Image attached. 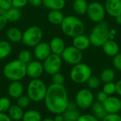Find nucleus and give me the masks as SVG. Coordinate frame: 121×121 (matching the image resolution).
I'll list each match as a JSON object with an SVG mask.
<instances>
[{"mask_svg":"<svg viewBox=\"0 0 121 121\" xmlns=\"http://www.w3.org/2000/svg\"><path fill=\"white\" fill-rule=\"evenodd\" d=\"M45 105L47 109L54 114H62L68 104V94L63 85L52 83L48 87L45 97Z\"/></svg>","mask_w":121,"mask_h":121,"instance_id":"nucleus-1","label":"nucleus"},{"mask_svg":"<svg viewBox=\"0 0 121 121\" xmlns=\"http://www.w3.org/2000/svg\"><path fill=\"white\" fill-rule=\"evenodd\" d=\"M60 26L64 34L72 38L83 34L85 31L84 22L74 16H65Z\"/></svg>","mask_w":121,"mask_h":121,"instance_id":"nucleus-2","label":"nucleus"},{"mask_svg":"<svg viewBox=\"0 0 121 121\" xmlns=\"http://www.w3.org/2000/svg\"><path fill=\"white\" fill-rule=\"evenodd\" d=\"M3 74L11 81H20L26 76V64L18 59L11 61L4 66Z\"/></svg>","mask_w":121,"mask_h":121,"instance_id":"nucleus-3","label":"nucleus"},{"mask_svg":"<svg viewBox=\"0 0 121 121\" xmlns=\"http://www.w3.org/2000/svg\"><path fill=\"white\" fill-rule=\"evenodd\" d=\"M91 44L95 47L102 45L111 39V31L108 24L104 21L97 23L91 29L89 36Z\"/></svg>","mask_w":121,"mask_h":121,"instance_id":"nucleus-4","label":"nucleus"},{"mask_svg":"<svg viewBox=\"0 0 121 121\" xmlns=\"http://www.w3.org/2000/svg\"><path fill=\"white\" fill-rule=\"evenodd\" d=\"M48 87L39 78L33 79L28 85L27 96L33 102H40L45 99Z\"/></svg>","mask_w":121,"mask_h":121,"instance_id":"nucleus-5","label":"nucleus"},{"mask_svg":"<svg viewBox=\"0 0 121 121\" xmlns=\"http://www.w3.org/2000/svg\"><path fill=\"white\" fill-rule=\"evenodd\" d=\"M91 76L92 71L90 66L82 62L74 65L70 71V78L72 81L78 84L86 83Z\"/></svg>","mask_w":121,"mask_h":121,"instance_id":"nucleus-6","label":"nucleus"},{"mask_svg":"<svg viewBox=\"0 0 121 121\" xmlns=\"http://www.w3.org/2000/svg\"><path fill=\"white\" fill-rule=\"evenodd\" d=\"M43 31L37 26L27 28L22 35L21 42L26 46L34 47L39 44L43 39Z\"/></svg>","mask_w":121,"mask_h":121,"instance_id":"nucleus-7","label":"nucleus"},{"mask_svg":"<svg viewBox=\"0 0 121 121\" xmlns=\"http://www.w3.org/2000/svg\"><path fill=\"white\" fill-rule=\"evenodd\" d=\"M104 6L98 1H93L88 5L86 14L88 18L94 23H99L104 20L106 16Z\"/></svg>","mask_w":121,"mask_h":121,"instance_id":"nucleus-8","label":"nucleus"},{"mask_svg":"<svg viewBox=\"0 0 121 121\" xmlns=\"http://www.w3.org/2000/svg\"><path fill=\"white\" fill-rule=\"evenodd\" d=\"M43 65L44 71L48 75L52 76L60 71L62 65V58L60 55L51 53V54L43 61Z\"/></svg>","mask_w":121,"mask_h":121,"instance_id":"nucleus-9","label":"nucleus"},{"mask_svg":"<svg viewBox=\"0 0 121 121\" xmlns=\"http://www.w3.org/2000/svg\"><path fill=\"white\" fill-rule=\"evenodd\" d=\"M62 60L70 65H76L82 62L83 54L82 51L73 46L65 47V50L60 55Z\"/></svg>","mask_w":121,"mask_h":121,"instance_id":"nucleus-10","label":"nucleus"},{"mask_svg":"<svg viewBox=\"0 0 121 121\" xmlns=\"http://www.w3.org/2000/svg\"><path fill=\"white\" fill-rule=\"evenodd\" d=\"M94 98V95L90 90L83 88L79 91L77 93L75 103H77V107L82 109H87L93 104Z\"/></svg>","mask_w":121,"mask_h":121,"instance_id":"nucleus-11","label":"nucleus"},{"mask_svg":"<svg viewBox=\"0 0 121 121\" xmlns=\"http://www.w3.org/2000/svg\"><path fill=\"white\" fill-rule=\"evenodd\" d=\"M43 71V65L38 60L31 61L26 64V76L32 79L38 78Z\"/></svg>","mask_w":121,"mask_h":121,"instance_id":"nucleus-12","label":"nucleus"},{"mask_svg":"<svg viewBox=\"0 0 121 121\" xmlns=\"http://www.w3.org/2000/svg\"><path fill=\"white\" fill-rule=\"evenodd\" d=\"M102 104L107 113H118L121 110V100L116 96H108Z\"/></svg>","mask_w":121,"mask_h":121,"instance_id":"nucleus-13","label":"nucleus"},{"mask_svg":"<svg viewBox=\"0 0 121 121\" xmlns=\"http://www.w3.org/2000/svg\"><path fill=\"white\" fill-rule=\"evenodd\" d=\"M51 49L49 44L40 41L34 46V56L40 61H44L51 54Z\"/></svg>","mask_w":121,"mask_h":121,"instance_id":"nucleus-14","label":"nucleus"},{"mask_svg":"<svg viewBox=\"0 0 121 121\" xmlns=\"http://www.w3.org/2000/svg\"><path fill=\"white\" fill-rule=\"evenodd\" d=\"M106 12L116 18L121 14V0H105Z\"/></svg>","mask_w":121,"mask_h":121,"instance_id":"nucleus-15","label":"nucleus"},{"mask_svg":"<svg viewBox=\"0 0 121 121\" xmlns=\"http://www.w3.org/2000/svg\"><path fill=\"white\" fill-rule=\"evenodd\" d=\"M101 47L103 48L104 53L110 57L115 56L117 53H119V51H120L118 44L111 39H109L108 40H107L102 45Z\"/></svg>","mask_w":121,"mask_h":121,"instance_id":"nucleus-16","label":"nucleus"},{"mask_svg":"<svg viewBox=\"0 0 121 121\" xmlns=\"http://www.w3.org/2000/svg\"><path fill=\"white\" fill-rule=\"evenodd\" d=\"M23 86L19 81H11L8 88V93L12 98L17 99L23 93Z\"/></svg>","mask_w":121,"mask_h":121,"instance_id":"nucleus-17","label":"nucleus"},{"mask_svg":"<svg viewBox=\"0 0 121 121\" xmlns=\"http://www.w3.org/2000/svg\"><path fill=\"white\" fill-rule=\"evenodd\" d=\"M90 45H91V42L89 36L84 35V34L73 38L72 46L80 51H84L87 49L90 46Z\"/></svg>","mask_w":121,"mask_h":121,"instance_id":"nucleus-18","label":"nucleus"},{"mask_svg":"<svg viewBox=\"0 0 121 121\" xmlns=\"http://www.w3.org/2000/svg\"><path fill=\"white\" fill-rule=\"evenodd\" d=\"M49 45L51 49V52L57 55H61L66 47L64 40L58 36L52 38Z\"/></svg>","mask_w":121,"mask_h":121,"instance_id":"nucleus-19","label":"nucleus"},{"mask_svg":"<svg viewBox=\"0 0 121 121\" xmlns=\"http://www.w3.org/2000/svg\"><path fill=\"white\" fill-rule=\"evenodd\" d=\"M65 18L61 10H50L48 14V20L52 25H60Z\"/></svg>","mask_w":121,"mask_h":121,"instance_id":"nucleus-20","label":"nucleus"},{"mask_svg":"<svg viewBox=\"0 0 121 121\" xmlns=\"http://www.w3.org/2000/svg\"><path fill=\"white\" fill-rule=\"evenodd\" d=\"M23 33L17 27H11L6 31L8 40L12 43H18L21 41Z\"/></svg>","mask_w":121,"mask_h":121,"instance_id":"nucleus-21","label":"nucleus"},{"mask_svg":"<svg viewBox=\"0 0 121 121\" xmlns=\"http://www.w3.org/2000/svg\"><path fill=\"white\" fill-rule=\"evenodd\" d=\"M65 4L66 0H43V5L50 10H62Z\"/></svg>","mask_w":121,"mask_h":121,"instance_id":"nucleus-22","label":"nucleus"},{"mask_svg":"<svg viewBox=\"0 0 121 121\" xmlns=\"http://www.w3.org/2000/svg\"><path fill=\"white\" fill-rule=\"evenodd\" d=\"M86 0H73V9L78 15H84L86 13L88 8Z\"/></svg>","mask_w":121,"mask_h":121,"instance_id":"nucleus-23","label":"nucleus"},{"mask_svg":"<svg viewBox=\"0 0 121 121\" xmlns=\"http://www.w3.org/2000/svg\"><path fill=\"white\" fill-rule=\"evenodd\" d=\"M9 116L11 118V120L14 121H20L22 120L23 116V108H21L20 106L16 105H11L8 110Z\"/></svg>","mask_w":121,"mask_h":121,"instance_id":"nucleus-24","label":"nucleus"},{"mask_svg":"<svg viewBox=\"0 0 121 121\" xmlns=\"http://www.w3.org/2000/svg\"><path fill=\"white\" fill-rule=\"evenodd\" d=\"M91 108L94 116L99 120H102L107 115V112L106 111L101 103H99L98 101L93 103V104L91 105Z\"/></svg>","mask_w":121,"mask_h":121,"instance_id":"nucleus-25","label":"nucleus"},{"mask_svg":"<svg viewBox=\"0 0 121 121\" xmlns=\"http://www.w3.org/2000/svg\"><path fill=\"white\" fill-rule=\"evenodd\" d=\"M6 15L8 21L16 22L21 17V13L19 9L11 6L9 9L6 11Z\"/></svg>","mask_w":121,"mask_h":121,"instance_id":"nucleus-26","label":"nucleus"},{"mask_svg":"<svg viewBox=\"0 0 121 121\" xmlns=\"http://www.w3.org/2000/svg\"><path fill=\"white\" fill-rule=\"evenodd\" d=\"M12 51V46L9 41L5 40L0 41V59H4L9 56Z\"/></svg>","mask_w":121,"mask_h":121,"instance_id":"nucleus-27","label":"nucleus"},{"mask_svg":"<svg viewBox=\"0 0 121 121\" xmlns=\"http://www.w3.org/2000/svg\"><path fill=\"white\" fill-rule=\"evenodd\" d=\"M115 78H116V73L111 68H106L103 70L100 76V80L104 83L113 82Z\"/></svg>","mask_w":121,"mask_h":121,"instance_id":"nucleus-28","label":"nucleus"},{"mask_svg":"<svg viewBox=\"0 0 121 121\" xmlns=\"http://www.w3.org/2000/svg\"><path fill=\"white\" fill-rule=\"evenodd\" d=\"M23 121H41V114L35 110H29L23 113Z\"/></svg>","mask_w":121,"mask_h":121,"instance_id":"nucleus-29","label":"nucleus"},{"mask_svg":"<svg viewBox=\"0 0 121 121\" xmlns=\"http://www.w3.org/2000/svg\"><path fill=\"white\" fill-rule=\"evenodd\" d=\"M18 59L26 64H28L32 61V55L30 51L27 49H23L20 51L18 55Z\"/></svg>","mask_w":121,"mask_h":121,"instance_id":"nucleus-30","label":"nucleus"},{"mask_svg":"<svg viewBox=\"0 0 121 121\" xmlns=\"http://www.w3.org/2000/svg\"><path fill=\"white\" fill-rule=\"evenodd\" d=\"M63 117L65 120L71 121H77L79 117V113L78 110H66L63 113Z\"/></svg>","mask_w":121,"mask_h":121,"instance_id":"nucleus-31","label":"nucleus"},{"mask_svg":"<svg viewBox=\"0 0 121 121\" xmlns=\"http://www.w3.org/2000/svg\"><path fill=\"white\" fill-rule=\"evenodd\" d=\"M100 79L97 76H91L86 81L87 86L91 89H96L100 86Z\"/></svg>","mask_w":121,"mask_h":121,"instance_id":"nucleus-32","label":"nucleus"},{"mask_svg":"<svg viewBox=\"0 0 121 121\" xmlns=\"http://www.w3.org/2000/svg\"><path fill=\"white\" fill-rule=\"evenodd\" d=\"M102 91L104 92H105L108 96H111V95L114 94L116 92V83H114L113 82L104 83Z\"/></svg>","mask_w":121,"mask_h":121,"instance_id":"nucleus-33","label":"nucleus"},{"mask_svg":"<svg viewBox=\"0 0 121 121\" xmlns=\"http://www.w3.org/2000/svg\"><path fill=\"white\" fill-rule=\"evenodd\" d=\"M30 99L28 98V96L26 95H22L19 98H17V105L20 106L21 108H27L30 103Z\"/></svg>","mask_w":121,"mask_h":121,"instance_id":"nucleus-34","label":"nucleus"},{"mask_svg":"<svg viewBox=\"0 0 121 121\" xmlns=\"http://www.w3.org/2000/svg\"><path fill=\"white\" fill-rule=\"evenodd\" d=\"M11 106V101L6 97L0 98V113H5Z\"/></svg>","mask_w":121,"mask_h":121,"instance_id":"nucleus-35","label":"nucleus"},{"mask_svg":"<svg viewBox=\"0 0 121 121\" xmlns=\"http://www.w3.org/2000/svg\"><path fill=\"white\" fill-rule=\"evenodd\" d=\"M52 83H54V84L63 85V83L65 82V77H64L63 74H62L59 71V72L55 73L53 75H52Z\"/></svg>","mask_w":121,"mask_h":121,"instance_id":"nucleus-36","label":"nucleus"},{"mask_svg":"<svg viewBox=\"0 0 121 121\" xmlns=\"http://www.w3.org/2000/svg\"><path fill=\"white\" fill-rule=\"evenodd\" d=\"M8 21L6 15V11L0 9V31L3 30L6 26Z\"/></svg>","mask_w":121,"mask_h":121,"instance_id":"nucleus-37","label":"nucleus"},{"mask_svg":"<svg viewBox=\"0 0 121 121\" xmlns=\"http://www.w3.org/2000/svg\"><path fill=\"white\" fill-rule=\"evenodd\" d=\"M113 65L116 70L121 71V52H119L115 56H113Z\"/></svg>","mask_w":121,"mask_h":121,"instance_id":"nucleus-38","label":"nucleus"},{"mask_svg":"<svg viewBox=\"0 0 121 121\" xmlns=\"http://www.w3.org/2000/svg\"><path fill=\"white\" fill-rule=\"evenodd\" d=\"M102 121H121V117L118 113H107Z\"/></svg>","mask_w":121,"mask_h":121,"instance_id":"nucleus-39","label":"nucleus"},{"mask_svg":"<svg viewBox=\"0 0 121 121\" xmlns=\"http://www.w3.org/2000/svg\"><path fill=\"white\" fill-rule=\"evenodd\" d=\"M77 121H99V120L97 118H96L94 115L84 114L79 116L78 120Z\"/></svg>","mask_w":121,"mask_h":121,"instance_id":"nucleus-40","label":"nucleus"},{"mask_svg":"<svg viewBox=\"0 0 121 121\" xmlns=\"http://www.w3.org/2000/svg\"><path fill=\"white\" fill-rule=\"evenodd\" d=\"M27 4L28 0H12V6L19 9L26 6Z\"/></svg>","mask_w":121,"mask_h":121,"instance_id":"nucleus-41","label":"nucleus"},{"mask_svg":"<svg viewBox=\"0 0 121 121\" xmlns=\"http://www.w3.org/2000/svg\"><path fill=\"white\" fill-rule=\"evenodd\" d=\"M12 6V0H0V9L7 11Z\"/></svg>","mask_w":121,"mask_h":121,"instance_id":"nucleus-42","label":"nucleus"},{"mask_svg":"<svg viewBox=\"0 0 121 121\" xmlns=\"http://www.w3.org/2000/svg\"><path fill=\"white\" fill-rule=\"evenodd\" d=\"M108 96L105 92H104L103 91H101L96 95V100H97L98 102L103 103L104 102V101L108 98Z\"/></svg>","mask_w":121,"mask_h":121,"instance_id":"nucleus-43","label":"nucleus"},{"mask_svg":"<svg viewBox=\"0 0 121 121\" xmlns=\"http://www.w3.org/2000/svg\"><path fill=\"white\" fill-rule=\"evenodd\" d=\"M28 3L33 6L38 7L43 4V0H28Z\"/></svg>","mask_w":121,"mask_h":121,"instance_id":"nucleus-44","label":"nucleus"},{"mask_svg":"<svg viewBox=\"0 0 121 121\" xmlns=\"http://www.w3.org/2000/svg\"><path fill=\"white\" fill-rule=\"evenodd\" d=\"M77 105L75 102H68L66 110H77Z\"/></svg>","mask_w":121,"mask_h":121,"instance_id":"nucleus-45","label":"nucleus"},{"mask_svg":"<svg viewBox=\"0 0 121 121\" xmlns=\"http://www.w3.org/2000/svg\"><path fill=\"white\" fill-rule=\"evenodd\" d=\"M0 121H11V118L5 113H0Z\"/></svg>","mask_w":121,"mask_h":121,"instance_id":"nucleus-46","label":"nucleus"},{"mask_svg":"<svg viewBox=\"0 0 121 121\" xmlns=\"http://www.w3.org/2000/svg\"><path fill=\"white\" fill-rule=\"evenodd\" d=\"M116 93L121 97V79L117 81V83H116Z\"/></svg>","mask_w":121,"mask_h":121,"instance_id":"nucleus-47","label":"nucleus"},{"mask_svg":"<svg viewBox=\"0 0 121 121\" xmlns=\"http://www.w3.org/2000/svg\"><path fill=\"white\" fill-rule=\"evenodd\" d=\"M55 121H63L65 120L63 115L62 114H56V116L54 118Z\"/></svg>","mask_w":121,"mask_h":121,"instance_id":"nucleus-48","label":"nucleus"},{"mask_svg":"<svg viewBox=\"0 0 121 121\" xmlns=\"http://www.w3.org/2000/svg\"><path fill=\"white\" fill-rule=\"evenodd\" d=\"M116 22H117L119 25H121V14L116 17Z\"/></svg>","mask_w":121,"mask_h":121,"instance_id":"nucleus-49","label":"nucleus"},{"mask_svg":"<svg viewBox=\"0 0 121 121\" xmlns=\"http://www.w3.org/2000/svg\"><path fill=\"white\" fill-rule=\"evenodd\" d=\"M41 121H55V120L52 119V118H45L44 120H42Z\"/></svg>","mask_w":121,"mask_h":121,"instance_id":"nucleus-50","label":"nucleus"},{"mask_svg":"<svg viewBox=\"0 0 121 121\" xmlns=\"http://www.w3.org/2000/svg\"><path fill=\"white\" fill-rule=\"evenodd\" d=\"M63 121H68V120H64Z\"/></svg>","mask_w":121,"mask_h":121,"instance_id":"nucleus-51","label":"nucleus"},{"mask_svg":"<svg viewBox=\"0 0 121 121\" xmlns=\"http://www.w3.org/2000/svg\"><path fill=\"white\" fill-rule=\"evenodd\" d=\"M69 1H73V0H69Z\"/></svg>","mask_w":121,"mask_h":121,"instance_id":"nucleus-52","label":"nucleus"}]
</instances>
